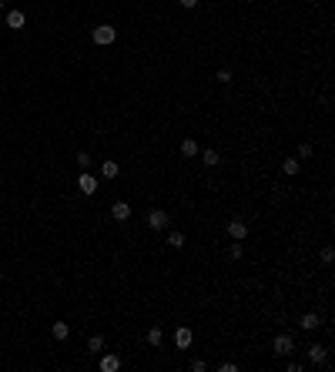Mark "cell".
Masks as SVG:
<instances>
[{"instance_id": "19", "label": "cell", "mask_w": 335, "mask_h": 372, "mask_svg": "<svg viewBox=\"0 0 335 372\" xmlns=\"http://www.w3.org/2000/svg\"><path fill=\"white\" fill-rule=\"evenodd\" d=\"M228 258H231V261L242 258V242H231V248H228Z\"/></svg>"}, {"instance_id": "8", "label": "cell", "mask_w": 335, "mask_h": 372, "mask_svg": "<svg viewBox=\"0 0 335 372\" xmlns=\"http://www.w3.org/2000/svg\"><path fill=\"white\" fill-rule=\"evenodd\" d=\"M111 218H114V222H128V218H131V205H128V201H114V205H111Z\"/></svg>"}, {"instance_id": "16", "label": "cell", "mask_w": 335, "mask_h": 372, "mask_svg": "<svg viewBox=\"0 0 335 372\" xmlns=\"http://www.w3.org/2000/svg\"><path fill=\"white\" fill-rule=\"evenodd\" d=\"M205 165H208V168L222 165V154H218V151H215V148H208V151H205Z\"/></svg>"}, {"instance_id": "11", "label": "cell", "mask_w": 335, "mask_h": 372, "mask_svg": "<svg viewBox=\"0 0 335 372\" xmlns=\"http://www.w3.org/2000/svg\"><path fill=\"white\" fill-rule=\"evenodd\" d=\"M121 369V359L117 355H104L101 352V372H117Z\"/></svg>"}, {"instance_id": "21", "label": "cell", "mask_w": 335, "mask_h": 372, "mask_svg": "<svg viewBox=\"0 0 335 372\" xmlns=\"http://www.w3.org/2000/svg\"><path fill=\"white\" fill-rule=\"evenodd\" d=\"M215 81H218V84H231V71H228V67H222V71L215 74Z\"/></svg>"}, {"instance_id": "2", "label": "cell", "mask_w": 335, "mask_h": 372, "mask_svg": "<svg viewBox=\"0 0 335 372\" xmlns=\"http://www.w3.org/2000/svg\"><path fill=\"white\" fill-rule=\"evenodd\" d=\"M272 352H275V355H292V352H295V339H292V335H275Z\"/></svg>"}, {"instance_id": "27", "label": "cell", "mask_w": 335, "mask_h": 372, "mask_svg": "<svg viewBox=\"0 0 335 372\" xmlns=\"http://www.w3.org/2000/svg\"><path fill=\"white\" fill-rule=\"evenodd\" d=\"M3 7H7V0H0V10H3Z\"/></svg>"}, {"instance_id": "26", "label": "cell", "mask_w": 335, "mask_h": 372, "mask_svg": "<svg viewBox=\"0 0 335 372\" xmlns=\"http://www.w3.org/2000/svg\"><path fill=\"white\" fill-rule=\"evenodd\" d=\"M178 3H181L185 10H195V7H198V0H178Z\"/></svg>"}, {"instance_id": "1", "label": "cell", "mask_w": 335, "mask_h": 372, "mask_svg": "<svg viewBox=\"0 0 335 372\" xmlns=\"http://www.w3.org/2000/svg\"><path fill=\"white\" fill-rule=\"evenodd\" d=\"M114 37H117V30H114L111 24H101V27H94V30H91V40H94V44H101V47L114 44Z\"/></svg>"}, {"instance_id": "14", "label": "cell", "mask_w": 335, "mask_h": 372, "mask_svg": "<svg viewBox=\"0 0 335 372\" xmlns=\"http://www.w3.org/2000/svg\"><path fill=\"white\" fill-rule=\"evenodd\" d=\"M87 352H94V355L104 352V339H101V335H91V342H87Z\"/></svg>"}, {"instance_id": "15", "label": "cell", "mask_w": 335, "mask_h": 372, "mask_svg": "<svg viewBox=\"0 0 335 372\" xmlns=\"http://www.w3.org/2000/svg\"><path fill=\"white\" fill-rule=\"evenodd\" d=\"M185 235H181V231H171V235H168V245H171V248H185Z\"/></svg>"}, {"instance_id": "22", "label": "cell", "mask_w": 335, "mask_h": 372, "mask_svg": "<svg viewBox=\"0 0 335 372\" xmlns=\"http://www.w3.org/2000/svg\"><path fill=\"white\" fill-rule=\"evenodd\" d=\"M74 161H77L81 168H87V165H91V154H87V151H77V158H74Z\"/></svg>"}, {"instance_id": "17", "label": "cell", "mask_w": 335, "mask_h": 372, "mask_svg": "<svg viewBox=\"0 0 335 372\" xmlns=\"http://www.w3.org/2000/svg\"><path fill=\"white\" fill-rule=\"evenodd\" d=\"M71 335V325L67 322H54V339H67Z\"/></svg>"}, {"instance_id": "3", "label": "cell", "mask_w": 335, "mask_h": 372, "mask_svg": "<svg viewBox=\"0 0 335 372\" xmlns=\"http://www.w3.org/2000/svg\"><path fill=\"white\" fill-rule=\"evenodd\" d=\"M168 222L171 218H168V211H161V208H151L148 211V228H154V231H165Z\"/></svg>"}, {"instance_id": "5", "label": "cell", "mask_w": 335, "mask_h": 372, "mask_svg": "<svg viewBox=\"0 0 335 372\" xmlns=\"http://www.w3.org/2000/svg\"><path fill=\"white\" fill-rule=\"evenodd\" d=\"M77 191H81V195H94V191H97V178L84 171V174L77 178Z\"/></svg>"}, {"instance_id": "6", "label": "cell", "mask_w": 335, "mask_h": 372, "mask_svg": "<svg viewBox=\"0 0 335 372\" xmlns=\"http://www.w3.org/2000/svg\"><path fill=\"white\" fill-rule=\"evenodd\" d=\"M308 362L312 366H325L329 362V349L325 345H308Z\"/></svg>"}, {"instance_id": "4", "label": "cell", "mask_w": 335, "mask_h": 372, "mask_svg": "<svg viewBox=\"0 0 335 372\" xmlns=\"http://www.w3.org/2000/svg\"><path fill=\"white\" fill-rule=\"evenodd\" d=\"M228 235H231V242H245L248 238V225L238 222V218H231L228 222Z\"/></svg>"}, {"instance_id": "12", "label": "cell", "mask_w": 335, "mask_h": 372, "mask_svg": "<svg viewBox=\"0 0 335 372\" xmlns=\"http://www.w3.org/2000/svg\"><path fill=\"white\" fill-rule=\"evenodd\" d=\"M191 339H195V335H191V329H178V332H174V345H178V349H188V345H191Z\"/></svg>"}, {"instance_id": "20", "label": "cell", "mask_w": 335, "mask_h": 372, "mask_svg": "<svg viewBox=\"0 0 335 372\" xmlns=\"http://www.w3.org/2000/svg\"><path fill=\"white\" fill-rule=\"evenodd\" d=\"M161 339H165V332H161V329H151V332H148V342H151V345H161Z\"/></svg>"}, {"instance_id": "23", "label": "cell", "mask_w": 335, "mask_h": 372, "mask_svg": "<svg viewBox=\"0 0 335 372\" xmlns=\"http://www.w3.org/2000/svg\"><path fill=\"white\" fill-rule=\"evenodd\" d=\"M318 258L325 261V265H332V261H335V252H332V248H322V255H318Z\"/></svg>"}, {"instance_id": "7", "label": "cell", "mask_w": 335, "mask_h": 372, "mask_svg": "<svg viewBox=\"0 0 335 372\" xmlns=\"http://www.w3.org/2000/svg\"><path fill=\"white\" fill-rule=\"evenodd\" d=\"M7 27H10V30H24V27H27L24 10H7Z\"/></svg>"}, {"instance_id": "25", "label": "cell", "mask_w": 335, "mask_h": 372, "mask_svg": "<svg viewBox=\"0 0 335 372\" xmlns=\"http://www.w3.org/2000/svg\"><path fill=\"white\" fill-rule=\"evenodd\" d=\"M191 369H195V372H205V369H208V362H201V359H195V362H191Z\"/></svg>"}, {"instance_id": "24", "label": "cell", "mask_w": 335, "mask_h": 372, "mask_svg": "<svg viewBox=\"0 0 335 372\" xmlns=\"http://www.w3.org/2000/svg\"><path fill=\"white\" fill-rule=\"evenodd\" d=\"M298 158H312V144H302L298 148Z\"/></svg>"}, {"instance_id": "10", "label": "cell", "mask_w": 335, "mask_h": 372, "mask_svg": "<svg viewBox=\"0 0 335 372\" xmlns=\"http://www.w3.org/2000/svg\"><path fill=\"white\" fill-rule=\"evenodd\" d=\"M121 174V168H117V161H101V178H108V181H114Z\"/></svg>"}, {"instance_id": "9", "label": "cell", "mask_w": 335, "mask_h": 372, "mask_svg": "<svg viewBox=\"0 0 335 372\" xmlns=\"http://www.w3.org/2000/svg\"><path fill=\"white\" fill-rule=\"evenodd\" d=\"M298 325H302V329H305V332H315L318 325H322V318H318L315 312H305V315L298 318Z\"/></svg>"}, {"instance_id": "13", "label": "cell", "mask_w": 335, "mask_h": 372, "mask_svg": "<svg viewBox=\"0 0 335 372\" xmlns=\"http://www.w3.org/2000/svg\"><path fill=\"white\" fill-rule=\"evenodd\" d=\"M181 154H185V158H195V154H198V141H195V138H185V141H181Z\"/></svg>"}, {"instance_id": "18", "label": "cell", "mask_w": 335, "mask_h": 372, "mask_svg": "<svg viewBox=\"0 0 335 372\" xmlns=\"http://www.w3.org/2000/svg\"><path fill=\"white\" fill-rule=\"evenodd\" d=\"M281 171H285V174H298V161L295 158H285V161H281Z\"/></svg>"}]
</instances>
